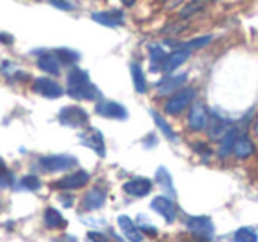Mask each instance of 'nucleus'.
I'll use <instances>...</instances> for the list:
<instances>
[{
	"instance_id": "obj_1",
	"label": "nucleus",
	"mask_w": 258,
	"mask_h": 242,
	"mask_svg": "<svg viewBox=\"0 0 258 242\" xmlns=\"http://www.w3.org/2000/svg\"><path fill=\"white\" fill-rule=\"evenodd\" d=\"M68 94L75 99L92 101L99 97V90L90 83L89 73L80 68H71L68 73Z\"/></svg>"
},
{
	"instance_id": "obj_2",
	"label": "nucleus",
	"mask_w": 258,
	"mask_h": 242,
	"mask_svg": "<svg viewBox=\"0 0 258 242\" xmlns=\"http://www.w3.org/2000/svg\"><path fill=\"white\" fill-rule=\"evenodd\" d=\"M186 228L202 240H212L214 238V223L207 216H191L186 219Z\"/></svg>"
},
{
	"instance_id": "obj_3",
	"label": "nucleus",
	"mask_w": 258,
	"mask_h": 242,
	"mask_svg": "<svg viewBox=\"0 0 258 242\" xmlns=\"http://www.w3.org/2000/svg\"><path fill=\"white\" fill-rule=\"evenodd\" d=\"M195 94H197V90H195L193 87H186V89L177 90V92L166 101L165 111L168 115H179L180 111L186 110V108L193 103Z\"/></svg>"
},
{
	"instance_id": "obj_4",
	"label": "nucleus",
	"mask_w": 258,
	"mask_h": 242,
	"mask_svg": "<svg viewBox=\"0 0 258 242\" xmlns=\"http://www.w3.org/2000/svg\"><path fill=\"white\" fill-rule=\"evenodd\" d=\"M39 164L43 170L55 173V171H66L76 166L78 159L75 156H69V154H57V156H43L39 159Z\"/></svg>"
},
{
	"instance_id": "obj_5",
	"label": "nucleus",
	"mask_w": 258,
	"mask_h": 242,
	"mask_svg": "<svg viewBox=\"0 0 258 242\" xmlns=\"http://www.w3.org/2000/svg\"><path fill=\"white\" fill-rule=\"evenodd\" d=\"M211 122V113H209L207 106L204 103H193L189 108V115H187V126L191 131H204L209 128Z\"/></svg>"
},
{
	"instance_id": "obj_6",
	"label": "nucleus",
	"mask_w": 258,
	"mask_h": 242,
	"mask_svg": "<svg viewBox=\"0 0 258 242\" xmlns=\"http://www.w3.org/2000/svg\"><path fill=\"white\" fill-rule=\"evenodd\" d=\"M60 124L69 126V128H82L89 122V115L80 106H64L58 113Z\"/></svg>"
},
{
	"instance_id": "obj_7",
	"label": "nucleus",
	"mask_w": 258,
	"mask_h": 242,
	"mask_svg": "<svg viewBox=\"0 0 258 242\" xmlns=\"http://www.w3.org/2000/svg\"><path fill=\"white\" fill-rule=\"evenodd\" d=\"M32 87H34V92H37L39 96L48 97V99H58L64 94V89L55 80L50 78H37Z\"/></svg>"
},
{
	"instance_id": "obj_8",
	"label": "nucleus",
	"mask_w": 258,
	"mask_h": 242,
	"mask_svg": "<svg viewBox=\"0 0 258 242\" xmlns=\"http://www.w3.org/2000/svg\"><path fill=\"white\" fill-rule=\"evenodd\" d=\"M96 113L106 118H115V120H125L127 118V110L122 104L115 101H101L96 106Z\"/></svg>"
},
{
	"instance_id": "obj_9",
	"label": "nucleus",
	"mask_w": 258,
	"mask_h": 242,
	"mask_svg": "<svg viewBox=\"0 0 258 242\" xmlns=\"http://www.w3.org/2000/svg\"><path fill=\"white\" fill-rule=\"evenodd\" d=\"M80 140H82L83 145H87L89 149H92L99 157L106 156L104 140H103V135H101V131H97V129H94V128H89L85 133H82V135H80Z\"/></svg>"
},
{
	"instance_id": "obj_10",
	"label": "nucleus",
	"mask_w": 258,
	"mask_h": 242,
	"mask_svg": "<svg viewBox=\"0 0 258 242\" xmlns=\"http://www.w3.org/2000/svg\"><path fill=\"white\" fill-rule=\"evenodd\" d=\"M90 180L89 173L83 170L80 171H75V173L68 175V177H62L60 180H57L53 184V188L57 189H62V191H73V189H80Z\"/></svg>"
},
{
	"instance_id": "obj_11",
	"label": "nucleus",
	"mask_w": 258,
	"mask_h": 242,
	"mask_svg": "<svg viewBox=\"0 0 258 242\" xmlns=\"http://www.w3.org/2000/svg\"><path fill=\"white\" fill-rule=\"evenodd\" d=\"M151 207H152V210H156V212L165 217L166 223H173V221H175L177 207L172 198H168V196H156V198L152 200Z\"/></svg>"
},
{
	"instance_id": "obj_12",
	"label": "nucleus",
	"mask_w": 258,
	"mask_h": 242,
	"mask_svg": "<svg viewBox=\"0 0 258 242\" xmlns=\"http://www.w3.org/2000/svg\"><path fill=\"white\" fill-rule=\"evenodd\" d=\"M187 75L182 73V75H175V76H168V78L161 80L158 83V94L159 96H172L177 90L182 89V85L186 83Z\"/></svg>"
},
{
	"instance_id": "obj_13",
	"label": "nucleus",
	"mask_w": 258,
	"mask_h": 242,
	"mask_svg": "<svg viewBox=\"0 0 258 242\" xmlns=\"http://www.w3.org/2000/svg\"><path fill=\"white\" fill-rule=\"evenodd\" d=\"M124 191L131 196H147L149 193L152 191V182L145 177H137V178H131L124 184Z\"/></svg>"
},
{
	"instance_id": "obj_14",
	"label": "nucleus",
	"mask_w": 258,
	"mask_h": 242,
	"mask_svg": "<svg viewBox=\"0 0 258 242\" xmlns=\"http://www.w3.org/2000/svg\"><path fill=\"white\" fill-rule=\"evenodd\" d=\"M189 55H191V48H186V46L177 48V50H173L170 55H166L163 69H165L166 73H173L177 68H180V66L189 58Z\"/></svg>"
},
{
	"instance_id": "obj_15",
	"label": "nucleus",
	"mask_w": 258,
	"mask_h": 242,
	"mask_svg": "<svg viewBox=\"0 0 258 242\" xmlns=\"http://www.w3.org/2000/svg\"><path fill=\"white\" fill-rule=\"evenodd\" d=\"M232 128V124H230V120H226V118H223L221 115H218L214 111V113H211V122H209V138L211 140H221L223 136L228 133V129Z\"/></svg>"
},
{
	"instance_id": "obj_16",
	"label": "nucleus",
	"mask_w": 258,
	"mask_h": 242,
	"mask_svg": "<svg viewBox=\"0 0 258 242\" xmlns=\"http://www.w3.org/2000/svg\"><path fill=\"white\" fill-rule=\"evenodd\" d=\"M90 18H92L94 22L99 23V25L110 27V29H117V27H120L122 22H124V15H122L120 11H117V9H113V11L92 13Z\"/></svg>"
},
{
	"instance_id": "obj_17",
	"label": "nucleus",
	"mask_w": 258,
	"mask_h": 242,
	"mask_svg": "<svg viewBox=\"0 0 258 242\" xmlns=\"http://www.w3.org/2000/svg\"><path fill=\"white\" fill-rule=\"evenodd\" d=\"M118 226L124 231V237L131 242H144V235L142 230L133 223V219L127 216H118Z\"/></svg>"
},
{
	"instance_id": "obj_18",
	"label": "nucleus",
	"mask_w": 258,
	"mask_h": 242,
	"mask_svg": "<svg viewBox=\"0 0 258 242\" xmlns=\"http://www.w3.org/2000/svg\"><path fill=\"white\" fill-rule=\"evenodd\" d=\"M232 152L237 159H247V157H251L254 154V143L251 142L247 135H239Z\"/></svg>"
},
{
	"instance_id": "obj_19",
	"label": "nucleus",
	"mask_w": 258,
	"mask_h": 242,
	"mask_svg": "<svg viewBox=\"0 0 258 242\" xmlns=\"http://www.w3.org/2000/svg\"><path fill=\"white\" fill-rule=\"evenodd\" d=\"M104 202H106V195H104V191H101V189H97V188L87 191L85 196H83V200H82L83 209H85V210L101 209V207L104 205Z\"/></svg>"
},
{
	"instance_id": "obj_20",
	"label": "nucleus",
	"mask_w": 258,
	"mask_h": 242,
	"mask_svg": "<svg viewBox=\"0 0 258 242\" xmlns=\"http://www.w3.org/2000/svg\"><path fill=\"white\" fill-rule=\"evenodd\" d=\"M60 64L62 62L58 60L57 55H51V53L41 55L39 60H37V68L43 69L48 75H58L60 73Z\"/></svg>"
},
{
	"instance_id": "obj_21",
	"label": "nucleus",
	"mask_w": 258,
	"mask_h": 242,
	"mask_svg": "<svg viewBox=\"0 0 258 242\" xmlns=\"http://www.w3.org/2000/svg\"><path fill=\"white\" fill-rule=\"evenodd\" d=\"M44 224H46L50 230H60V228H66L68 221L62 217V214L58 212L57 209L48 207V209L44 210Z\"/></svg>"
},
{
	"instance_id": "obj_22",
	"label": "nucleus",
	"mask_w": 258,
	"mask_h": 242,
	"mask_svg": "<svg viewBox=\"0 0 258 242\" xmlns=\"http://www.w3.org/2000/svg\"><path fill=\"white\" fill-rule=\"evenodd\" d=\"M237 136H239V129H237V128H230L228 133H226V135L221 138V147H219V150H218V156L219 157H226L228 154H232Z\"/></svg>"
},
{
	"instance_id": "obj_23",
	"label": "nucleus",
	"mask_w": 258,
	"mask_h": 242,
	"mask_svg": "<svg viewBox=\"0 0 258 242\" xmlns=\"http://www.w3.org/2000/svg\"><path fill=\"white\" fill-rule=\"evenodd\" d=\"M131 76H133V85H135V90L138 94H145L147 92V80H145V75H144V69L138 62H133L131 64Z\"/></svg>"
},
{
	"instance_id": "obj_24",
	"label": "nucleus",
	"mask_w": 258,
	"mask_h": 242,
	"mask_svg": "<svg viewBox=\"0 0 258 242\" xmlns=\"http://www.w3.org/2000/svg\"><path fill=\"white\" fill-rule=\"evenodd\" d=\"M156 182L163 188V191L170 193L172 196H175V186H173V180H172V175L166 168H158L156 171Z\"/></svg>"
},
{
	"instance_id": "obj_25",
	"label": "nucleus",
	"mask_w": 258,
	"mask_h": 242,
	"mask_svg": "<svg viewBox=\"0 0 258 242\" xmlns=\"http://www.w3.org/2000/svg\"><path fill=\"white\" fill-rule=\"evenodd\" d=\"M233 242H258V233L249 226H242L239 230H235L232 237Z\"/></svg>"
},
{
	"instance_id": "obj_26",
	"label": "nucleus",
	"mask_w": 258,
	"mask_h": 242,
	"mask_svg": "<svg viewBox=\"0 0 258 242\" xmlns=\"http://www.w3.org/2000/svg\"><path fill=\"white\" fill-rule=\"evenodd\" d=\"M151 115H152V118H154L156 126H158V128L161 129L163 135H165L168 140H172V142H175V140H177V135L173 133V129L168 126V122H166L165 118H163L161 115H159L158 111H154V110H151Z\"/></svg>"
},
{
	"instance_id": "obj_27",
	"label": "nucleus",
	"mask_w": 258,
	"mask_h": 242,
	"mask_svg": "<svg viewBox=\"0 0 258 242\" xmlns=\"http://www.w3.org/2000/svg\"><path fill=\"white\" fill-rule=\"evenodd\" d=\"M165 60H166L165 51H163L159 46H152L151 48V69H152V73L159 71V69L163 68V64H165Z\"/></svg>"
},
{
	"instance_id": "obj_28",
	"label": "nucleus",
	"mask_w": 258,
	"mask_h": 242,
	"mask_svg": "<svg viewBox=\"0 0 258 242\" xmlns=\"http://www.w3.org/2000/svg\"><path fill=\"white\" fill-rule=\"evenodd\" d=\"M58 57V60L62 62V64H76V62L80 60V53L75 50H68V48H62V50H57L55 51Z\"/></svg>"
},
{
	"instance_id": "obj_29",
	"label": "nucleus",
	"mask_w": 258,
	"mask_h": 242,
	"mask_svg": "<svg viewBox=\"0 0 258 242\" xmlns=\"http://www.w3.org/2000/svg\"><path fill=\"white\" fill-rule=\"evenodd\" d=\"M204 6H205V0H193V2H189L187 6H184L182 11H180V16H182V18H189L195 13L202 11Z\"/></svg>"
},
{
	"instance_id": "obj_30",
	"label": "nucleus",
	"mask_w": 258,
	"mask_h": 242,
	"mask_svg": "<svg viewBox=\"0 0 258 242\" xmlns=\"http://www.w3.org/2000/svg\"><path fill=\"white\" fill-rule=\"evenodd\" d=\"M22 186L29 191H37L41 188V180L36 177V175H25L22 178Z\"/></svg>"
},
{
	"instance_id": "obj_31",
	"label": "nucleus",
	"mask_w": 258,
	"mask_h": 242,
	"mask_svg": "<svg viewBox=\"0 0 258 242\" xmlns=\"http://www.w3.org/2000/svg\"><path fill=\"white\" fill-rule=\"evenodd\" d=\"M212 41V36H204V37H198V39H193V41H189V43H186L184 46L186 48H202V46H205V44H209Z\"/></svg>"
},
{
	"instance_id": "obj_32",
	"label": "nucleus",
	"mask_w": 258,
	"mask_h": 242,
	"mask_svg": "<svg viewBox=\"0 0 258 242\" xmlns=\"http://www.w3.org/2000/svg\"><path fill=\"white\" fill-rule=\"evenodd\" d=\"M13 182H15V178H13V173L8 170V168L0 171V188H9Z\"/></svg>"
},
{
	"instance_id": "obj_33",
	"label": "nucleus",
	"mask_w": 258,
	"mask_h": 242,
	"mask_svg": "<svg viewBox=\"0 0 258 242\" xmlns=\"http://www.w3.org/2000/svg\"><path fill=\"white\" fill-rule=\"evenodd\" d=\"M89 240L90 242H113L110 237H106L101 231H89Z\"/></svg>"
},
{
	"instance_id": "obj_34",
	"label": "nucleus",
	"mask_w": 258,
	"mask_h": 242,
	"mask_svg": "<svg viewBox=\"0 0 258 242\" xmlns=\"http://www.w3.org/2000/svg\"><path fill=\"white\" fill-rule=\"evenodd\" d=\"M51 6H55V8H58V9H64V11L75 9V6L69 4V2H64V0H51Z\"/></svg>"
},
{
	"instance_id": "obj_35",
	"label": "nucleus",
	"mask_w": 258,
	"mask_h": 242,
	"mask_svg": "<svg viewBox=\"0 0 258 242\" xmlns=\"http://www.w3.org/2000/svg\"><path fill=\"white\" fill-rule=\"evenodd\" d=\"M140 230H142V233L158 235V230H156V226H149V224H147V223H144V221H142V224H140Z\"/></svg>"
},
{
	"instance_id": "obj_36",
	"label": "nucleus",
	"mask_w": 258,
	"mask_h": 242,
	"mask_svg": "<svg viewBox=\"0 0 258 242\" xmlns=\"http://www.w3.org/2000/svg\"><path fill=\"white\" fill-rule=\"evenodd\" d=\"M0 41H2V43H6V44H13L15 37L9 36V34H2V32H0Z\"/></svg>"
},
{
	"instance_id": "obj_37",
	"label": "nucleus",
	"mask_w": 258,
	"mask_h": 242,
	"mask_svg": "<svg viewBox=\"0 0 258 242\" xmlns=\"http://www.w3.org/2000/svg\"><path fill=\"white\" fill-rule=\"evenodd\" d=\"M60 202L64 203V207H71L73 205V198H71V196H60Z\"/></svg>"
},
{
	"instance_id": "obj_38",
	"label": "nucleus",
	"mask_w": 258,
	"mask_h": 242,
	"mask_svg": "<svg viewBox=\"0 0 258 242\" xmlns=\"http://www.w3.org/2000/svg\"><path fill=\"white\" fill-rule=\"evenodd\" d=\"M120 2L124 6H127V8H131V6H135V2H137V0H120Z\"/></svg>"
},
{
	"instance_id": "obj_39",
	"label": "nucleus",
	"mask_w": 258,
	"mask_h": 242,
	"mask_svg": "<svg viewBox=\"0 0 258 242\" xmlns=\"http://www.w3.org/2000/svg\"><path fill=\"white\" fill-rule=\"evenodd\" d=\"M253 129H254V135L258 136V117H256V120H254V126H253Z\"/></svg>"
},
{
	"instance_id": "obj_40",
	"label": "nucleus",
	"mask_w": 258,
	"mask_h": 242,
	"mask_svg": "<svg viewBox=\"0 0 258 242\" xmlns=\"http://www.w3.org/2000/svg\"><path fill=\"white\" fill-rule=\"evenodd\" d=\"M2 170H6V163L2 159H0V171H2Z\"/></svg>"
}]
</instances>
